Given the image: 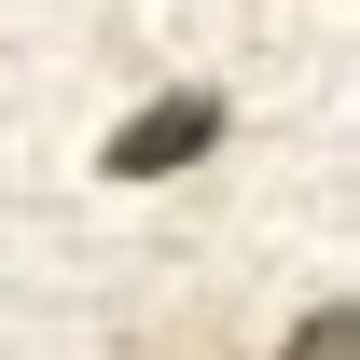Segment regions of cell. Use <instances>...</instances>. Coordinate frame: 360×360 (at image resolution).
I'll list each match as a JSON object with an SVG mask.
<instances>
[{
	"instance_id": "obj_2",
	"label": "cell",
	"mask_w": 360,
	"mask_h": 360,
	"mask_svg": "<svg viewBox=\"0 0 360 360\" xmlns=\"http://www.w3.org/2000/svg\"><path fill=\"white\" fill-rule=\"evenodd\" d=\"M277 360H360V319H347V305H319V319H291V347H277Z\"/></svg>"
},
{
	"instance_id": "obj_1",
	"label": "cell",
	"mask_w": 360,
	"mask_h": 360,
	"mask_svg": "<svg viewBox=\"0 0 360 360\" xmlns=\"http://www.w3.org/2000/svg\"><path fill=\"white\" fill-rule=\"evenodd\" d=\"M208 139H222V97H208V84H180V97H153V111L111 139V180H167V167H194Z\"/></svg>"
}]
</instances>
